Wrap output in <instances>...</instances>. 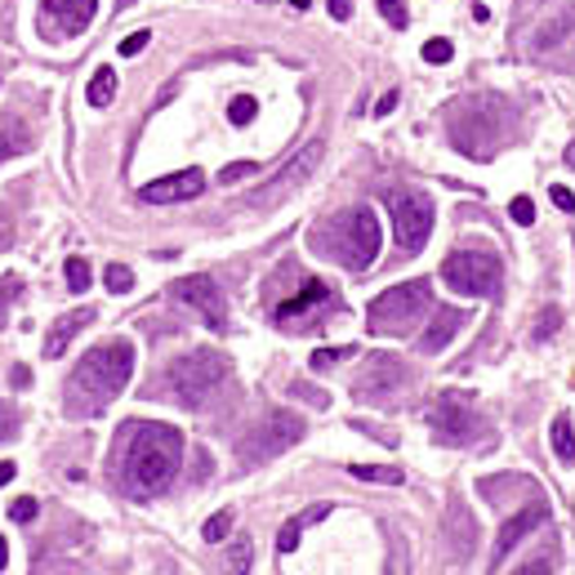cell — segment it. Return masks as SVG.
I'll return each instance as SVG.
<instances>
[{
    "instance_id": "obj_33",
    "label": "cell",
    "mask_w": 575,
    "mask_h": 575,
    "mask_svg": "<svg viewBox=\"0 0 575 575\" xmlns=\"http://www.w3.org/2000/svg\"><path fill=\"white\" fill-rule=\"evenodd\" d=\"M299 531H304V522H290V526H286V531L277 535V549H281V557L299 549Z\"/></svg>"
},
{
    "instance_id": "obj_31",
    "label": "cell",
    "mask_w": 575,
    "mask_h": 575,
    "mask_svg": "<svg viewBox=\"0 0 575 575\" xmlns=\"http://www.w3.org/2000/svg\"><path fill=\"white\" fill-rule=\"evenodd\" d=\"M557 326H562V312H557V308H544V317H540V326H535V343H544Z\"/></svg>"
},
{
    "instance_id": "obj_1",
    "label": "cell",
    "mask_w": 575,
    "mask_h": 575,
    "mask_svg": "<svg viewBox=\"0 0 575 575\" xmlns=\"http://www.w3.org/2000/svg\"><path fill=\"white\" fill-rule=\"evenodd\" d=\"M183 459V437L170 424H130L126 433V455H121V473L139 496H161Z\"/></svg>"
},
{
    "instance_id": "obj_13",
    "label": "cell",
    "mask_w": 575,
    "mask_h": 575,
    "mask_svg": "<svg viewBox=\"0 0 575 575\" xmlns=\"http://www.w3.org/2000/svg\"><path fill=\"white\" fill-rule=\"evenodd\" d=\"M544 518H549V509H544V504L522 509L518 518H509V522L500 526V535H496V557H509V553H513V549H518V544H522V540H526V535H531Z\"/></svg>"
},
{
    "instance_id": "obj_37",
    "label": "cell",
    "mask_w": 575,
    "mask_h": 575,
    "mask_svg": "<svg viewBox=\"0 0 575 575\" xmlns=\"http://www.w3.org/2000/svg\"><path fill=\"white\" fill-rule=\"evenodd\" d=\"M388 111H397V89H388V94L375 103V117H388Z\"/></svg>"
},
{
    "instance_id": "obj_11",
    "label": "cell",
    "mask_w": 575,
    "mask_h": 575,
    "mask_svg": "<svg viewBox=\"0 0 575 575\" xmlns=\"http://www.w3.org/2000/svg\"><path fill=\"white\" fill-rule=\"evenodd\" d=\"M201 188H205V174H201V170H179V174H166V179L148 183L139 196H143L148 205H170V201H192V196H201Z\"/></svg>"
},
{
    "instance_id": "obj_40",
    "label": "cell",
    "mask_w": 575,
    "mask_h": 575,
    "mask_svg": "<svg viewBox=\"0 0 575 575\" xmlns=\"http://www.w3.org/2000/svg\"><path fill=\"white\" fill-rule=\"evenodd\" d=\"M14 473H19V469L10 465V459H0V487H6V482H14Z\"/></svg>"
},
{
    "instance_id": "obj_19",
    "label": "cell",
    "mask_w": 575,
    "mask_h": 575,
    "mask_svg": "<svg viewBox=\"0 0 575 575\" xmlns=\"http://www.w3.org/2000/svg\"><path fill=\"white\" fill-rule=\"evenodd\" d=\"M111 98H117V72H111V67H98L94 81H89V103H94V107H107Z\"/></svg>"
},
{
    "instance_id": "obj_5",
    "label": "cell",
    "mask_w": 575,
    "mask_h": 575,
    "mask_svg": "<svg viewBox=\"0 0 575 575\" xmlns=\"http://www.w3.org/2000/svg\"><path fill=\"white\" fill-rule=\"evenodd\" d=\"M219 375H223V358L219 353H210V349H201V353H188V358H179L174 366H170V380H174V397L183 402V406H205V397L219 388Z\"/></svg>"
},
{
    "instance_id": "obj_22",
    "label": "cell",
    "mask_w": 575,
    "mask_h": 575,
    "mask_svg": "<svg viewBox=\"0 0 575 575\" xmlns=\"http://www.w3.org/2000/svg\"><path fill=\"white\" fill-rule=\"evenodd\" d=\"M255 117H259V103H255L251 94H242V98L227 103V121H233V126H251Z\"/></svg>"
},
{
    "instance_id": "obj_7",
    "label": "cell",
    "mask_w": 575,
    "mask_h": 575,
    "mask_svg": "<svg viewBox=\"0 0 575 575\" xmlns=\"http://www.w3.org/2000/svg\"><path fill=\"white\" fill-rule=\"evenodd\" d=\"M393 210V237H397V251L402 255H419L428 233H433V201L424 196H397L388 201Z\"/></svg>"
},
{
    "instance_id": "obj_38",
    "label": "cell",
    "mask_w": 575,
    "mask_h": 575,
    "mask_svg": "<svg viewBox=\"0 0 575 575\" xmlns=\"http://www.w3.org/2000/svg\"><path fill=\"white\" fill-rule=\"evenodd\" d=\"M326 10H330V19H349V14H353V10H349V0H330Z\"/></svg>"
},
{
    "instance_id": "obj_3",
    "label": "cell",
    "mask_w": 575,
    "mask_h": 575,
    "mask_svg": "<svg viewBox=\"0 0 575 575\" xmlns=\"http://www.w3.org/2000/svg\"><path fill=\"white\" fill-rule=\"evenodd\" d=\"M428 304H433V290H428L424 277H419V281H402V286L384 290V295L371 304V330H375V334H406V330L428 312Z\"/></svg>"
},
{
    "instance_id": "obj_4",
    "label": "cell",
    "mask_w": 575,
    "mask_h": 575,
    "mask_svg": "<svg viewBox=\"0 0 575 575\" xmlns=\"http://www.w3.org/2000/svg\"><path fill=\"white\" fill-rule=\"evenodd\" d=\"M380 223H375V210L371 205H358L339 219V259L349 273H366L380 255Z\"/></svg>"
},
{
    "instance_id": "obj_20",
    "label": "cell",
    "mask_w": 575,
    "mask_h": 575,
    "mask_svg": "<svg viewBox=\"0 0 575 575\" xmlns=\"http://www.w3.org/2000/svg\"><path fill=\"white\" fill-rule=\"evenodd\" d=\"M19 152H28V135L19 126H10V121H0V161H10Z\"/></svg>"
},
{
    "instance_id": "obj_35",
    "label": "cell",
    "mask_w": 575,
    "mask_h": 575,
    "mask_svg": "<svg viewBox=\"0 0 575 575\" xmlns=\"http://www.w3.org/2000/svg\"><path fill=\"white\" fill-rule=\"evenodd\" d=\"M246 174H255V161H233L223 170V183H237V179H246Z\"/></svg>"
},
{
    "instance_id": "obj_14",
    "label": "cell",
    "mask_w": 575,
    "mask_h": 575,
    "mask_svg": "<svg viewBox=\"0 0 575 575\" xmlns=\"http://www.w3.org/2000/svg\"><path fill=\"white\" fill-rule=\"evenodd\" d=\"M94 10H98V0H45V19L58 23V28L72 32V36L89 28Z\"/></svg>"
},
{
    "instance_id": "obj_16",
    "label": "cell",
    "mask_w": 575,
    "mask_h": 575,
    "mask_svg": "<svg viewBox=\"0 0 575 575\" xmlns=\"http://www.w3.org/2000/svg\"><path fill=\"white\" fill-rule=\"evenodd\" d=\"M465 317H469L465 308H437L433 321H428V330H424V343H419V349H424V353H441L446 343L455 339V330L465 326Z\"/></svg>"
},
{
    "instance_id": "obj_29",
    "label": "cell",
    "mask_w": 575,
    "mask_h": 575,
    "mask_svg": "<svg viewBox=\"0 0 575 575\" xmlns=\"http://www.w3.org/2000/svg\"><path fill=\"white\" fill-rule=\"evenodd\" d=\"M380 14H384L393 28H406V19H411V14H406V0H380Z\"/></svg>"
},
{
    "instance_id": "obj_30",
    "label": "cell",
    "mask_w": 575,
    "mask_h": 575,
    "mask_svg": "<svg viewBox=\"0 0 575 575\" xmlns=\"http://www.w3.org/2000/svg\"><path fill=\"white\" fill-rule=\"evenodd\" d=\"M19 290H23V281H19V277H10L6 286H0V326L10 321V304H14V295H19Z\"/></svg>"
},
{
    "instance_id": "obj_25",
    "label": "cell",
    "mask_w": 575,
    "mask_h": 575,
    "mask_svg": "<svg viewBox=\"0 0 575 575\" xmlns=\"http://www.w3.org/2000/svg\"><path fill=\"white\" fill-rule=\"evenodd\" d=\"M63 273H67V290H72V295H85V290H89V264H85V259H67Z\"/></svg>"
},
{
    "instance_id": "obj_34",
    "label": "cell",
    "mask_w": 575,
    "mask_h": 575,
    "mask_svg": "<svg viewBox=\"0 0 575 575\" xmlns=\"http://www.w3.org/2000/svg\"><path fill=\"white\" fill-rule=\"evenodd\" d=\"M10 518H14V522H32V518H36V500H32V496L14 500V504H10Z\"/></svg>"
},
{
    "instance_id": "obj_10",
    "label": "cell",
    "mask_w": 575,
    "mask_h": 575,
    "mask_svg": "<svg viewBox=\"0 0 575 575\" xmlns=\"http://www.w3.org/2000/svg\"><path fill=\"white\" fill-rule=\"evenodd\" d=\"M174 299L179 304H188V308H196L214 330H223V295H219V286H214V277H205V273H192V277H183V281H174Z\"/></svg>"
},
{
    "instance_id": "obj_28",
    "label": "cell",
    "mask_w": 575,
    "mask_h": 575,
    "mask_svg": "<svg viewBox=\"0 0 575 575\" xmlns=\"http://www.w3.org/2000/svg\"><path fill=\"white\" fill-rule=\"evenodd\" d=\"M358 349H317L312 353V371H326V366H334L339 358H353Z\"/></svg>"
},
{
    "instance_id": "obj_36",
    "label": "cell",
    "mask_w": 575,
    "mask_h": 575,
    "mask_svg": "<svg viewBox=\"0 0 575 575\" xmlns=\"http://www.w3.org/2000/svg\"><path fill=\"white\" fill-rule=\"evenodd\" d=\"M549 196H553V205H557V210H575V192H571V188H553Z\"/></svg>"
},
{
    "instance_id": "obj_39",
    "label": "cell",
    "mask_w": 575,
    "mask_h": 575,
    "mask_svg": "<svg viewBox=\"0 0 575 575\" xmlns=\"http://www.w3.org/2000/svg\"><path fill=\"white\" fill-rule=\"evenodd\" d=\"M14 433V415L6 411V406H0V437H10Z\"/></svg>"
},
{
    "instance_id": "obj_9",
    "label": "cell",
    "mask_w": 575,
    "mask_h": 575,
    "mask_svg": "<svg viewBox=\"0 0 575 575\" xmlns=\"http://www.w3.org/2000/svg\"><path fill=\"white\" fill-rule=\"evenodd\" d=\"M321 152H326L321 143H308V148H304V152H299V157H295V161H290V166H286L268 188L255 192V201H259V205H273V201H281V196H290L295 188H304V183L312 179V170L321 166Z\"/></svg>"
},
{
    "instance_id": "obj_27",
    "label": "cell",
    "mask_w": 575,
    "mask_h": 575,
    "mask_svg": "<svg viewBox=\"0 0 575 575\" xmlns=\"http://www.w3.org/2000/svg\"><path fill=\"white\" fill-rule=\"evenodd\" d=\"M509 214H513V223L531 227V223H535V201H531V196H513V201H509Z\"/></svg>"
},
{
    "instance_id": "obj_42",
    "label": "cell",
    "mask_w": 575,
    "mask_h": 575,
    "mask_svg": "<svg viewBox=\"0 0 575 575\" xmlns=\"http://www.w3.org/2000/svg\"><path fill=\"white\" fill-rule=\"evenodd\" d=\"M566 161H571V166H575V143H571V148H566Z\"/></svg>"
},
{
    "instance_id": "obj_43",
    "label": "cell",
    "mask_w": 575,
    "mask_h": 575,
    "mask_svg": "<svg viewBox=\"0 0 575 575\" xmlns=\"http://www.w3.org/2000/svg\"><path fill=\"white\" fill-rule=\"evenodd\" d=\"M0 246H6V237H0Z\"/></svg>"
},
{
    "instance_id": "obj_17",
    "label": "cell",
    "mask_w": 575,
    "mask_h": 575,
    "mask_svg": "<svg viewBox=\"0 0 575 575\" xmlns=\"http://www.w3.org/2000/svg\"><path fill=\"white\" fill-rule=\"evenodd\" d=\"M326 299H330V290H326L321 281H308V286H304L295 299H286V304L277 308V321H281V326H295V321H304L312 308H321Z\"/></svg>"
},
{
    "instance_id": "obj_26",
    "label": "cell",
    "mask_w": 575,
    "mask_h": 575,
    "mask_svg": "<svg viewBox=\"0 0 575 575\" xmlns=\"http://www.w3.org/2000/svg\"><path fill=\"white\" fill-rule=\"evenodd\" d=\"M227 531H233V513H227V509H223V513H214V518L205 522V540H210V544L227 540Z\"/></svg>"
},
{
    "instance_id": "obj_8",
    "label": "cell",
    "mask_w": 575,
    "mask_h": 575,
    "mask_svg": "<svg viewBox=\"0 0 575 575\" xmlns=\"http://www.w3.org/2000/svg\"><path fill=\"white\" fill-rule=\"evenodd\" d=\"M299 437H304V419L277 411V415L264 419L259 433H251V437L242 441V459H246V465H259V459H273V455H281L286 446H295Z\"/></svg>"
},
{
    "instance_id": "obj_44",
    "label": "cell",
    "mask_w": 575,
    "mask_h": 575,
    "mask_svg": "<svg viewBox=\"0 0 575 575\" xmlns=\"http://www.w3.org/2000/svg\"><path fill=\"white\" fill-rule=\"evenodd\" d=\"M264 6H268V0H264Z\"/></svg>"
},
{
    "instance_id": "obj_15",
    "label": "cell",
    "mask_w": 575,
    "mask_h": 575,
    "mask_svg": "<svg viewBox=\"0 0 575 575\" xmlns=\"http://www.w3.org/2000/svg\"><path fill=\"white\" fill-rule=\"evenodd\" d=\"M89 321H94V308H76V312H67V317H58L54 330L45 334V358H50V362L63 358V353H67V343H72Z\"/></svg>"
},
{
    "instance_id": "obj_2",
    "label": "cell",
    "mask_w": 575,
    "mask_h": 575,
    "mask_svg": "<svg viewBox=\"0 0 575 575\" xmlns=\"http://www.w3.org/2000/svg\"><path fill=\"white\" fill-rule=\"evenodd\" d=\"M135 375V343L130 339H111V343H98V349H89L76 366V388L81 397L89 402V411L107 406L111 397H121L126 384Z\"/></svg>"
},
{
    "instance_id": "obj_23",
    "label": "cell",
    "mask_w": 575,
    "mask_h": 575,
    "mask_svg": "<svg viewBox=\"0 0 575 575\" xmlns=\"http://www.w3.org/2000/svg\"><path fill=\"white\" fill-rule=\"evenodd\" d=\"M103 281H107L111 295H130V290H135V273H130L126 264H111V268L103 273Z\"/></svg>"
},
{
    "instance_id": "obj_12",
    "label": "cell",
    "mask_w": 575,
    "mask_h": 575,
    "mask_svg": "<svg viewBox=\"0 0 575 575\" xmlns=\"http://www.w3.org/2000/svg\"><path fill=\"white\" fill-rule=\"evenodd\" d=\"M428 424H433V428H437L446 441H465V437L473 433V415H469L465 397H455V393H446V397L433 406Z\"/></svg>"
},
{
    "instance_id": "obj_41",
    "label": "cell",
    "mask_w": 575,
    "mask_h": 575,
    "mask_svg": "<svg viewBox=\"0 0 575 575\" xmlns=\"http://www.w3.org/2000/svg\"><path fill=\"white\" fill-rule=\"evenodd\" d=\"M6 566H10V544L0 540V571H6Z\"/></svg>"
},
{
    "instance_id": "obj_21",
    "label": "cell",
    "mask_w": 575,
    "mask_h": 575,
    "mask_svg": "<svg viewBox=\"0 0 575 575\" xmlns=\"http://www.w3.org/2000/svg\"><path fill=\"white\" fill-rule=\"evenodd\" d=\"M358 482H384V487H397L402 482V473L397 469H384V465H353L349 469Z\"/></svg>"
},
{
    "instance_id": "obj_32",
    "label": "cell",
    "mask_w": 575,
    "mask_h": 575,
    "mask_svg": "<svg viewBox=\"0 0 575 575\" xmlns=\"http://www.w3.org/2000/svg\"><path fill=\"white\" fill-rule=\"evenodd\" d=\"M148 41H152V32H148V28H143V32H130V36L121 41V54H126V58H130V54H143V50H148Z\"/></svg>"
},
{
    "instance_id": "obj_18",
    "label": "cell",
    "mask_w": 575,
    "mask_h": 575,
    "mask_svg": "<svg viewBox=\"0 0 575 575\" xmlns=\"http://www.w3.org/2000/svg\"><path fill=\"white\" fill-rule=\"evenodd\" d=\"M549 437H553V455L562 459V465H575V433H571V419H566V415L553 419V433H549Z\"/></svg>"
},
{
    "instance_id": "obj_24",
    "label": "cell",
    "mask_w": 575,
    "mask_h": 575,
    "mask_svg": "<svg viewBox=\"0 0 575 575\" xmlns=\"http://www.w3.org/2000/svg\"><path fill=\"white\" fill-rule=\"evenodd\" d=\"M450 58H455V45H450L446 36H433V41H424V63L441 67V63H450Z\"/></svg>"
},
{
    "instance_id": "obj_6",
    "label": "cell",
    "mask_w": 575,
    "mask_h": 575,
    "mask_svg": "<svg viewBox=\"0 0 575 575\" xmlns=\"http://www.w3.org/2000/svg\"><path fill=\"white\" fill-rule=\"evenodd\" d=\"M441 281L455 295H496L500 290V264L482 251H455L441 264Z\"/></svg>"
}]
</instances>
